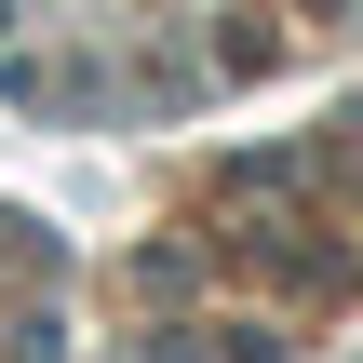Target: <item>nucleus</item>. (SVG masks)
Masks as SVG:
<instances>
[{
    "mask_svg": "<svg viewBox=\"0 0 363 363\" xmlns=\"http://www.w3.org/2000/svg\"><path fill=\"white\" fill-rule=\"evenodd\" d=\"M0 27H13V0H0Z\"/></svg>",
    "mask_w": 363,
    "mask_h": 363,
    "instance_id": "1",
    "label": "nucleus"
}]
</instances>
